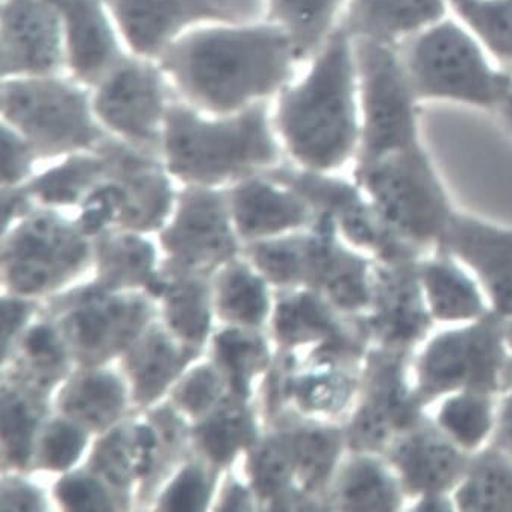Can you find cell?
Returning <instances> with one entry per match:
<instances>
[{
  "label": "cell",
  "instance_id": "6da1fadb",
  "mask_svg": "<svg viewBox=\"0 0 512 512\" xmlns=\"http://www.w3.org/2000/svg\"><path fill=\"white\" fill-rule=\"evenodd\" d=\"M296 57L285 29L194 32L166 49L164 69L191 100L231 113L284 84Z\"/></svg>",
  "mask_w": 512,
  "mask_h": 512
},
{
  "label": "cell",
  "instance_id": "7a4b0ae2",
  "mask_svg": "<svg viewBox=\"0 0 512 512\" xmlns=\"http://www.w3.org/2000/svg\"><path fill=\"white\" fill-rule=\"evenodd\" d=\"M278 125L288 150L311 172H332L355 160L361 129L355 40L340 23L308 75L285 91Z\"/></svg>",
  "mask_w": 512,
  "mask_h": 512
},
{
  "label": "cell",
  "instance_id": "3957f363",
  "mask_svg": "<svg viewBox=\"0 0 512 512\" xmlns=\"http://www.w3.org/2000/svg\"><path fill=\"white\" fill-rule=\"evenodd\" d=\"M399 50L420 102L502 107L511 70L500 67L452 14L400 43Z\"/></svg>",
  "mask_w": 512,
  "mask_h": 512
},
{
  "label": "cell",
  "instance_id": "277c9868",
  "mask_svg": "<svg viewBox=\"0 0 512 512\" xmlns=\"http://www.w3.org/2000/svg\"><path fill=\"white\" fill-rule=\"evenodd\" d=\"M353 181L405 246L419 256L437 249L455 210L425 143L355 164Z\"/></svg>",
  "mask_w": 512,
  "mask_h": 512
},
{
  "label": "cell",
  "instance_id": "5b68a950",
  "mask_svg": "<svg viewBox=\"0 0 512 512\" xmlns=\"http://www.w3.org/2000/svg\"><path fill=\"white\" fill-rule=\"evenodd\" d=\"M512 353L506 320L490 311L425 341L411 366L414 394L425 408L458 391L500 396Z\"/></svg>",
  "mask_w": 512,
  "mask_h": 512
},
{
  "label": "cell",
  "instance_id": "8992f818",
  "mask_svg": "<svg viewBox=\"0 0 512 512\" xmlns=\"http://www.w3.org/2000/svg\"><path fill=\"white\" fill-rule=\"evenodd\" d=\"M353 40L361 120L355 164L423 144L422 102L409 81L399 46L367 38Z\"/></svg>",
  "mask_w": 512,
  "mask_h": 512
},
{
  "label": "cell",
  "instance_id": "52a82bcc",
  "mask_svg": "<svg viewBox=\"0 0 512 512\" xmlns=\"http://www.w3.org/2000/svg\"><path fill=\"white\" fill-rule=\"evenodd\" d=\"M164 144L173 172L214 181L275 160L276 147L266 111L250 108L222 122H207L187 108L167 111Z\"/></svg>",
  "mask_w": 512,
  "mask_h": 512
},
{
  "label": "cell",
  "instance_id": "ba28073f",
  "mask_svg": "<svg viewBox=\"0 0 512 512\" xmlns=\"http://www.w3.org/2000/svg\"><path fill=\"white\" fill-rule=\"evenodd\" d=\"M409 350L370 346L361 370L360 390L344 437L350 452L385 450L428 413L414 394Z\"/></svg>",
  "mask_w": 512,
  "mask_h": 512
},
{
  "label": "cell",
  "instance_id": "9c48e42d",
  "mask_svg": "<svg viewBox=\"0 0 512 512\" xmlns=\"http://www.w3.org/2000/svg\"><path fill=\"white\" fill-rule=\"evenodd\" d=\"M2 113L31 146L44 152L82 149L100 138L84 94L57 79L7 82Z\"/></svg>",
  "mask_w": 512,
  "mask_h": 512
},
{
  "label": "cell",
  "instance_id": "30bf717a",
  "mask_svg": "<svg viewBox=\"0 0 512 512\" xmlns=\"http://www.w3.org/2000/svg\"><path fill=\"white\" fill-rule=\"evenodd\" d=\"M417 263L419 260L373 263L372 300L366 313L356 316L370 346L414 352L428 340L435 322Z\"/></svg>",
  "mask_w": 512,
  "mask_h": 512
},
{
  "label": "cell",
  "instance_id": "8fae6325",
  "mask_svg": "<svg viewBox=\"0 0 512 512\" xmlns=\"http://www.w3.org/2000/svg\"><path fill=\"white\" fill-rule=\"evenodd\" d=\"M406 499L452 496L463 481L470 453L456 446L431 416L403 432L384 455Z\"/></svg>",
  "mask_w": 512,
  "mask_h": 512
},
{
  "label": "cell",
  "instance_id": "7c38bea8",
  "mask_svg": "<svg viewBox=\"0 0 512 512\" xmlns=\"http://www.w3.org/2000/svg\"><path fill=\"white\" fill-rule=\"evenodd\" d=\"M303 196L323 208V213L334 220L349 243L366 250L373 260L382 263L419 260L420 256L402 243L376 213L369 197L355 181L328 178L320 172L296 178Z\"/></svg>",
  "mask_w": 512,
  "mask_h": 512
},
{
  "label": "cell",
  "instance_id": "4fadbf2b",
  "mask_svg": "<svg viewBox=\"0 0 512 512\" xmlns=\"http://www.w3.org/2000/svg\"><path fill=\"white\" fill-rule=\"evenodd\" d=\"M435 250L463 264L481 285L491 311L512 320V229L455 211Z\"/></svg>",
  "mask_w": 512,
  "mask_h": 512
},
{
  "label": "cell",
  "instance_id": "5bb4252c",
  "mask_svg": "<svg viewBox=\"0 0 512 512\" xmlns=\"http://www.w3.org/2000/svg\"><path fill=\"white\" fill-rule=\"evenodd\" d=\"M94 110L105 125L132 143H153L167 116L157 72L143 64L120 61L100 84Z\"/></svg>",
  "mask_w": 512,
  "mask_h": 512
},
{
  "label": "cell",
  "instance_id": "9a60e30c",
  "mask_svg": "<svg viewBox=\"0 0 512 512\" xmlns=\"http://www.w3.org/2000/svg\"><path fill=\"white\" fill-rule=\"evenodd\" d=\"M61 17L49 0H7L2 8L4 75H38L61 61Z\"/></svg>",
  "mask_w": 512,
  "mask_h": 512
},
{
  "label": "cell",
  "instance_id": "2e32d148",
  "mask_svg": "<svg viewBox=\"0 0 512 512\" xmlns=\"http://www.w3.org/2000/svg\"><path fill=\"white\" fill-rule=\"evenodd\" d=\"M123 34L137 52L153 55L173 35L203 19H222L228 10L222 0H107Z\"/></svg>",
  "mask_w": 512,
  "mask_h": 512
},
{
  "label": "cell",
  "instance_id": "e0dca14e",
  "mask_svg": "<svg viewBox=\"0 0 512 512\" xmlns=\"http://www.w3.org/2000/svg\"><path fill=\"white\" fill-rule=\"evenodd\" d=\"M417 269L435 323L463 325L490 313V303L475 276L449 253L435 250L422 256Z\"/></svg>",
  "mask_w": 512,
  "mask_h": 512
},
{
  "label": "cell",
  "instance_id": "ac0fdd59",
  "mask_svg": "<svg viewBox=\"0 0 512 512\" xmlns=\"http://www.w3.org/2000/svg\"><path fill=\"white\" fill-rule=\"evenodd\" d=\"M449 14V0H347L340 25L353 38L399 46Z\"/></svg>",
  "mask_w": 512,
  "mask_h": 512
},
{
  "label": "cell",
  "instance_id": "d6986e66",
  "mask_svg": "<svg viewBox=\"0 0 512 512\" xmlns=\"http://www.w3.org/2000/svg\"><path fill=\"white\" fill-rule=\"evenodd\" d=\"M66 29L70 67L85 81L105 78L122 61L97 0H49Z\"/></svg>",
  "mask_w": 512,
  "mask_h": 512
},
{
  "label": "cell",
  "instance_id": "ffe728a7",
  "mask_svg": "<svg viewBox=\"0 0 512 512\" xmlns=\"http://www.w3.org/2000/svg\"><path fill=\"white\" fill-rule=\"evenodd\" d=\"M335 502L344 511L391 512L403 508L405 494L387 459L352 452L335 484Z\"/></svg>",
  "mask_w": 512,
  "mask_h": 512
},
{
  "label": "cell",
  "instance_id": "44dd1931",
  "mask_svg": "<svg viewBox=\"0 0 512 512\" xmlns=\"http://www.w3.org/2000/svg\"><path fill=\"white\" fill-rule=\"evenodd\" d=\"M452 497L458 511H512V459L490 443L472 453Z\"/></svg>",
  "mask_w": 512,
  "mask_h": 512
},
{
  "label": "cell",
  "instance_id": "7402d4cb",
  "mask_svg": "<svg viewBox=\"0 0 512 512\" xmlns=\"http://www.w3.org/2000/svg\"><path fill=\"white\" fill-rule=\"evenodd\" d=\"M497 400L493 394L458 391L440 400L432 419L456 446L472 455L493 437Z\"/></svg>",
  "mask_w": 512,
  "mask_h": 512
},
{
  "label": "cell",
  "instance_id": "603a6c76",
  "mask_svg": "<svg viewBox=\"0 0 512 512\" xmlns=\"http://www.w3.org/2000/svg\"><path fill=\"white\" fill-rule=\"evenodd\" d=\"M347 0H272V13L294 46L297 60L316 54L337 28Z\"/></svg>",
  "mask_w": 512,
  "mask_h": 512
},
{
  "label": "cell",
  "instance_id": "cb8c5ba5",
  "mask_svg": "<svg viewBox=\"0 0 512 512\" xmlns=\"http://www.w3.org/2000/svg\"><path fill=\"white\" fill-rule=\"evenodd\" d=\"M449 8L491 58L512 72V0H449Z\"/></svg>",
  "mask_w": 512,
  "mask_h": 512
},
{
  "label": "cell",
  "instance_id": "d4e9b609",
  "mask_svg": "<svg viewBox=\"0 0 512 512\" xmlns=\"http://www.w3.org/2000/svg\"><path fill=\"white\" fill-rule=\"evenodd\" d=\"M237 203L241 220L256 228L293 225L306 217V207L297 197L263 184L246 185L238 191Z\"/></svg>",
  "mask_w": 512,
  "mask_h": 512
},
{
  "label": "cell",
  "instance_id": "484cf974",
  "mask_svg": "<svg viewBox=\"0 0 512 512\" xmlns=\"http://www.w3.org/2000/svg\"><path fill=\"white\" fill-rule=\"evenodd\" d=\"M104 166L105 161L76 158L40 179L37 190L50 200L72 199L79 188L87 184L97 172L104 169Z\"/></svg>",
  "mask_w": 512,
  "mask_h": 512
},
{
  "label": "cell",
  "instance_id": "4316f807",
  "mask_svg": "<svg viewBox=\"0 0 512 512\" xmlns=\"http://www.w3.org/2000/svg\"><path fill=\"white\" fill-rule=\"evenodd\" d=\"M31 143L17 132L2 129V175L4 181L22 178L31 164Z\"/></svg>",
  "mask_w": 512,
  "mask_h": 512
},
{
  "label": "cell",
  "instance_id": "83f0119b",
  "mask_svg": "<svg viewBox=\"0 0 512 512\" xmlns=\"http://www.w3.org/2000/svg\"><path fill=\"white\" fill-rule=\"evenodd\" d=\"M207 499V488L196 470H188L167 494L166 506L172 511H196Z\"/></svg>",
  "mask_w": 512,
  "mask_h": 512
},
{
  "label": "cell",
  "instance_id": "f1b7e54d",
  "mask_svg": "<svg viewBox=\"0 0 512 512\" xmlns=\"http://www.w3.org/2000/svg\"><path fill=\"white\" fill-rule=\"evenodd\" d=\"M490 444L512 459V360L506 373L505 385L497 400L496 425Z\"/></svg>",
  "mask_w": 512,
  "mask_h": 512
},
{
  "label": "cell",
  "instance_id": "f546056e",
  "mask_svg": "<svg viewBox=\"0 0 512 512\" xmlns=\"http://www.w3.org/2000/svg\"><path fill=\"white\" fill-rule=\"evenodd\" d=\"M229 303L244 319H258L263 314L264 299L260 284L249 276H237L232 281Z\"/></svg>",
  "mask_w": 512,
  "mask_h": 512
},
{
  "label": "cell",
  "instance_id": "4dcf8cb0",
  "mask_svg": "<svg viewBox=\"0 0 512 512\" xmlns=\"http://www.w3.org/2000/svg\"><path fill=\"white\" fill-rule=\"evenodd\" d=\"M220 346L225 356L226 363L231 367L232 372L237 376V387H244L243 381L246 376L250 363L255 358L260 349L252 343V341L244 340L237 334H226L220 338Z\"/></svg>",
  "mask_w": 512,
  "mask_h": 512
},
{
  "label": "cell",
  "instance_id": "1f68e13d",
  "mask_svg": "<svg viewBox=\"0 0 512 512\" xmlns=\"http://www.w3.org/2000/svg\"><path fill=\"white\" fill-rule=\"evenodd\" d=\"M81 449V437L69 426H55L46 440L47 459L54 467H67Z\"/></svg>",
  "mask_w": 512,
  "mask_h": 512
},
{
  "label": "cell",
  "instance_id": "d6a6232c",
  "mask_svg": "<svg viewBox=\"0 0 512 512\" xmlns=\"http://www.w3.org/2000/svg\"><path fill=\"white\" fill-rule=\"evenodd\" d=\"M61 494L64 502L75 509H100L104 505L102 491L91 482H67Z\"/></svg>",
  "mask_w": 512,
  "mask_h": 512
},
{
  "label": "cell",
  "instance_id": "836d02e7",
  "mask_svg": "<svg viewBox=\"0 0 512 512\" xmlns=\"http://www.w3.org/2000/svg\"><path fill=\"white\" fill-rule=\"evenodd\" d=\"M214 388H216V385H214L213 376L208 375V373H200L188 385L185 400L193 408H202L213 399Z\"/></svg>",
  "mask_w": 512,
  "mask_h": 512
},
{
  "label": "cell",
  "instance_id": "e575fe53",
  "mask_svg": "<svg viewBox=\"0 0 512 512\" xmlns=\"http://www.w3.org/2000/svg\"><path fill=\"white\" fill-rule=\"evenodd\" d=\"M455 503L452 496H431L417 499L413 511L434 512V511H453Z\"/></svg>",
  "mask_w": 512,
  "mask_h": 512
},
{
  "label": "cell",
  "instance_id": "d590c367",
  "mask_svg": "<svg viewBox=\"0 0 512 512\" xmlns=\"http://www.w3.org/2000/svg\"><path fill=\"white\" fill-rule=\"evenodd\" d=\"M19 317H22V306L13 303L4 305V340L13 331L14 326H17Z\"/></svg>",
  "mask_w": 512,
  "mask_h": 512
},
{
  "label": "cell",
  "instance_id": "8d00e7d4",
  "mask_svg": "<svg viewBox=\"0 0 512 512\" xmlns=\"http://www.w3.org/2000/svg\"><path fill=\"white\" fill-rule=\"evenodd\" d=\"M32 352H47L50 349V334L47 329H37L29 340Z\"/></svg>",
  "mask_w": 512,
  "mask_h": 512
},
{
  "label": "cell",
  "instance_id": "74e56055",
  "mask_svg": "<svg viewBox=\"0 0 512 512\" xmlns=\"http://www.w3.org/2000/svg\"><path fill=\"white\" fill-rule=\"evenodd\" d=\"M499 113L506 128L512 134V79L508 94H506L505 100H503L502 107L499 108Z\"/></svg>",
  "mask_w": 512,
  "mask_h": 512
}]
</instances>
